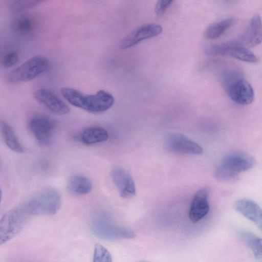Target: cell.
<instances>
[{
  "label": "cell",
  "mask_w": 262,
  "mask_h": 262,
  "mask_svg": "<svg viewBox=\"0 0 262 262\" xmlns=\"http://www.w3.org/2000/svg\"><path fill=\"white\" fill-rule=\"evenodd\" d=\"M61 197L59 191L52 187L41 189L18 205L29 217L35 215H52L59 209Z\"/></svg>",
  "instance_id": "obj_1"
},
{
  "label": "cell",
  "mask_w": 262,
  "mask_h": 262,
  "mask_svg": "<svg viewBox=\"0 0 262 262\" xmlns=\"http://www.w3.org/2000/svg\"><path fill=\"white\" fill-rule=\"evenodd\" d=\"M61 93L71 104L93 114L104 112L114 104V98L109 92L100 90L92 95H86L67 87L61 89Z\"/></svg>",
  "instance_id": "obj_2"
},
{
  "label": "cell",
  "mask_w": 262,
  "mask_h": 262,
  "mask_svg": "<svg viewBox=\"0 0 262 262\" xmlns=\"http://www.w3.org/2000/svg\"><path fill=\"white\" fill-rule=\"evenodd\" d=\"M255 165V159L249 155L231 154L222 159L215 169L214 175L220 181L233 183L237 181L240 173L252 168Z\"/></svg>",
  "instance_id": "obj_3"
},
{
  "label": "cell",
  "mask_w": 262,
  "mask_h": 262,
  "mask_svg": "<svg viewBox=\"0 0 262 262\" xmlns=\"http://www.w3.org/2000/svg\"><path fill=\"white\" fill-rule=\"evenodd\" d=\"M224 90L230 98L240 105L251 104L254 99V90L250 83L239 73L229 72L222 77Z\"/></svg>",
  "instance_id": "obj_4"
},
{
  "label": "cell",
  "mask_w": 262,
  "mask_h": 262,
  "mask_svg": "<svg viewBox=\"0 0 262 262\" xmlns=\"http://www.w3.org/2000/svg\"><path fill=\"white\" fill-rule=\"evenodd\" d=\"M49 67V61L45 56H34L12 71L7 77L11 83L32 80L45 72Z\"/></svg>",
  "instance_id": "obj_5"
},
{
  "label": "cell",
  "mask_w": 262,
  "mask_h": 262,
  "mask_svg": "<svg viewBox=\"0 0 262 262\" xmlns=\"http://www.w3.org/2000/svg\"><path fill=\"white\" fill-rule=\"evenodd\" d=\"M91 231L96 237L106 240L129 239L135 237L131 229L112 224L102 214H96L92 222Z\"/></svg>",
  "instance_id": "obj_6"
},
{
  "label": "cell",
  "mask_w": 262,
  "mask_h": 262,
  "mask_svg": "<svg viewBox=\"0 0 262 262\" xmlns=\"http://www.w3.org/2000/svg\"><path fill=\"white\" fill-rule=\"evenodd\" d=\"M28 128L36 141L42 146H49L53 141L57 129L55 120L47 115L36 114L28 122Z\"/></svg>",
  "instance_id": "obj_7"
},
{
  "label": "cell",
  "mask_w": 262,
  "mask_h": 262,
  "mask_svg": "<svg viewBox=\"0 0 262 262\" xmlns=\"http://www.w3.org/2000/svg\"><path fill=\"white\" fill-rule=\"evenodd\" d=\"M28 218L18 206L7 212L0 221V245L19 233Z\"/></svg>",
  "instance_id": "obj_8"
},
{
  "label": "cell",
  "mask_w": 262,
  "mask_h": 262,
  "mask_svg": "<svg viewBox=\"0 0 262 262\" xmlns=\"http://www.w3.org/2000/svg\"><path fill=\"white\" fill-rule=\"evenodd\" d=\"M206 54L211 56H230L248 63H256L257 57L247 47L233 42L212 45L206 49Z\"/></svg>",
  "instance_id": "obj_9"
},
{
  "label": "cell",
  "mask_w": 262,
  "mask_h": 262,
  "mask_svg": "<svg viewBox=\"0 0 262 262\" xmlns=\"http://www.w3.org/2000/svg\"><path fill=\"white\" fill-rule=\"evenodd\" d=\"M164 146L169 151L188 155H199L203 148L197 143L180 133H171L164 139Z\"/></svg>",
  "instance_id": "obj_10"
},
{
  "label": "cell",
  "mask_w": 262,
  "mask_h": 262,
  "mask_svg": "<svg viewBox=\"0 0 262 262\" xmlns=\"http://www.w3.org/2000/svg\"><path fill=\"white\" fill-rule=\"evenodd\" d=\"M162 32V27L155 23H149L140 26L129 33L119 43L122 49L129 48L141 41L155 37Z\"/></svg>",
  "instance_id": "obj_11"
},
{
  "label": "cell",
  "mask_w": 262,
  "mask_h": 262,
  "mask_svg": "<svg viewBox=\"0 0 262 262\" xmlns=\"http://www.w3.org/2000/svg\"><path fill=\"white\" fill-rule=\"evenodd\" d=\"M35 99L50 112L57 115H63L69 113V106L52 91L42 88L33 94Z\"/></svg>",
  "instance_id": "obj_12"
},
{
  "label": "cell",
  "mask_w": 262,
  "mask_h": 262,
  "mask_svg": "<svg viewBox=\"0 0 262 262\" xmlns=\"http://www.w3.org/2000/svg\"><path fill=\"white\" fill-rule=\"evenodd\" d=\"M110 176L122 198L129 199L135 195L136 186L132 177L127 171L121 167H114Z\"/></svg>",
  "instance_id": "obj_13"
},
{
  "label": "cell",
  "mask_w": 262,
  "mask_h": 262,
  "mask_svg": "<svg viewBox=\"0 0 262 262\" xmlns=\"http://www.w3.org/2000/svg\"><path fill=\"white\" fill-rule=\"evenodd\" d=\"M239 41L246 47H253L262 42V20L259 15H254L250 19Z\"/></svg>",
  "instance_id": "obj_14"
},
{
  "label": "cell",
  "mask_w": 262,
  "mask_h": 262,
  "mask_svg": "<svg viewBox=\"0 0 262 262\" xmlns=\"http://www.w3.org/2000/svg\"><path fill=\"white\" fill-rule=\"evenodd\" d=\"M208 193L205 188L199 189L194 195L189 211V217L193 223L204 218L209 211Z\"/></svg>",
  "instance_id": "obj_15"
},
{
  "label": "cell",
  "mask_w": 262,
  "mask_h": 262,
  "mask_svg": "<svg viewBox=\"0 0 262 262\" xmlns=\"http://www.w3.org/2000/svg\"><path fill=\"white\" fill-rule=\"evenodd\" d=\"M235 210L254 223L262 231V209L255 202L248 199L238 200L234 204Z\"/></svg>",
  "instance_id": "obj_16"
},
{
  "label": "cell",
  "mask_w": 262,
  "mask_h": 262,
  "mask_svg": "<svg viewBox=\"0 0 262 262\" xmlns=\"http://www.w3.org/2000/svg\"><path fill=\"white\" fill-rule=\"evenodd\" d=\"M38 26V21L34 16L25 14L16 17L12 21L11 30L17 36L28 37L36 31Z\"/></svg>",
  "instance_id": "obj_17"
},
{
  "label": "cell",
  "mask_w": 262,
  "mask_h": 262,
  "mask_svg": "<svg viewBox=\"0 0 262 262\" xmlns=\"http://www.w3.org/2000/svg\"><path fill=\"white\" fill-rule=\"evenodd\" d=\"M108 138V132L104 128L93 126L83 129L79 139L85 145H93L105 141Z\"/></svg>",
  "instance_id": "obj_18"
},
{
  "label": "cell",
  "mask_w": 262,
  "mask_h": 262,
  "mask_svg": "<svg viewBox=\"0 0 262 262\" xmlns=\"http://www.w3.org/2000/svg\"><path fill=\"white\" fill-rule=\"evenodd\" d=\"M68 190L76 195H85L92 189V183L86 177L81 174L72 176L68 182Z\"/></svg>",
  "instance_id": "obj_19"
},
{
  "label": "cell",
  "mask_w": 262,
  "mask_h": 262,
  "mask_svg": "<svg viewBox=\"0 0 262 262\" xmlns=\"http://www.w3.org/2000/svg\"><path fill=\"white\" fill-rule=\"evenodd\" d=\"M235 21V18L231 17L214 23L207 28L204 36L209 40L215 39L224 34Z\"/></svg>",
  "instance_id": "obj_20"
},
{
  "label": "cell",
  "mask_w": 262,
  "mask_h": 262,
  "mask_svg": "<svg viewBox=\"0 0 262 262\" xmlns=\"http://www.w3.org/2000/svg\"><path fill=\"white\" fill-rule=\"evenodd\" d=\"M1 128L3 139L7 146L14 152H23L24 148L19 142L12 127L7 123L2 122Z\"/></svg>",
  "instance_id": "obj_21"
},
{
  "label": "cell",
  "mask_w": 262,
  "mask_h": 262,
  "mask_svg": "<svg viewBox=\"0 0 262 262\" xmlns=\"http://www.w3.org/2000/svg\"><path fill=\"white\" fill-rule=\"evenodd\" d=\"M237 234L245 244L252 250L256 258L262 257V238L247 230H240Z\"/></svg>",
  "instance_id": "obj_22"
},
{
  "label": "cell",
  "mask_w": 262,
  "mask_h": 262,
  "mask_svg": "<svg viewBox=\"0 0 262 262\" xmlns=\"http://www.w3.org/2000/svg\"><path fill=\"white\" fill-rule=\"evenodd\" d=\"M42 2V1L36 0L12 1L9 3L8 7L12 13H18L34 8Z\"/></svg>",
  "instance_id": "obj_23"
},
{
  "label": "cell",
  "mask_w": 262,
  "mask_h": 262,
  "mask_svg": "<svg viewBox=\"0 0 262 262\" xmlns=\"http://www.w3.org/2000/svg\"><path fill=\"white\" fill-rule=\"evenodd\" d=\"M92 262H113L109 251L103 245L97 243L94 249Z\"/></svg>",
  "instance_id": "obj_24"
},
{
  "label": "cell",
  "mask_w": 262,
  "mask_h": 262,
  "mask_svg": "<svg viewBox=\"0 0 262 262\" xmlns=\"http://www.w3.org/2000/svg\"><path fill=\"white\" fill-rule=\"evenodd\" d=\"M18 58V54L16 51H9L3 55L2 64L4 68H11L17 63Z\"/></svg>",
  "instance_id": "obj_25"
},
{
  "label": "cell",
  "mask_w": 262,
  "mask_h": 262,
  "mask_svg": "<svg viewBox=\"0 0 262 262\" xmlns=\"http://www.w3.org/2000/svg\"><path fill=\"white\" fill-rule=\"evenodd\" d=\"M173 2V1L170 0L158 1L155 6V11L156 16L158 17H161L162 16Z\"/></svg>",
  "instance_id": "obj_26"
},
{
  "label": "cell",
  "mask_w": 262,
  "mask_h": 262,
  "mask_svg": "<svg viewBox=\"0 0 262 262\" xmlns=\"http://www.w3.org/2000/svg\"><path fill=\"white\" fill-rule=\"evenodd\" d=\"M139 262H149V261H139Z\"/></svg>",
  "instance_id": "obj_27"
}]
</instances>
